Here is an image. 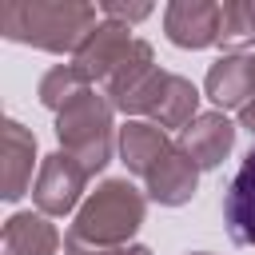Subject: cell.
Segmentation results:
<instances>
[{
    "label": "cell",
    "instance_id": "cell-14",
    "mask_svg": "<svg viewBox=\"0 0 255 255\" xmlns=\"http://www.w3.org/2000/svg\"><path fill=\"white\" fill-rule=\"evenodd\" d=\"M60 231L40 211H16L0 231V255H56Z\"/></svg>",
    "mask_w": 255,
    "mask_h": 255
},
{
    "label": "cell",
    "instance_id": "cell-16",
    "mask_svg": "<svg viewBox=\"0 0 255 255\" xmlns=\"http://www.w3.org/2000/svg\"><path fill=\"white\" fill-rule=\"evenodd\" d=\"M84 92H92V80H88V72H84L80 64H56V68H48L44 80H40V104L52 108L56 116H60L72 100H80Z\"/></svg>",
    "mask_w": 255,
    "mask_h": 255
},
{
    "label": "cell",
    "instance_id": "cell-2",
    "mask_svg": "<svg viewBox=\"0 0 255 255\" xmlns=\"http://www.w3.org/2000/svg\"><path fill=\"white\" fill-rule=\"evenodd\" d=\"M96 4L84 0H4L0 32L40 52H80L96 28Z\"/></svg>",
    "mask_w": 255,
    "mask_h": 255
},
{
    "label": "cell",
    "instance_id": "cell-11",
    "mask_svg": "<svg viewBox=\"0 0 255 255\" xmlns=\"http://www.w3.org/2000/svg\"><path fill=\"white\" fill-rule=\"evenodd\" d=\"M195 187H199V167L179 143L147 171V199H155L159 207H183L195 195Z\"/></svg>",
    "mask_w": 255,
    "mask_h": 255
},
{
    "label": "cell",
    "instance_id": "cell-7",
    "mask_svg": "<svg viewBox=\"0 0 255 255\" xmlns=\"http://www.w3.org/2000/svg\"><path fill=\"white\" fill-rule=\"evenodd\" d=\"M175 143L195 159L199 171H211V167H219V163L231 155V147H235V124H231L223 112H199V116L179 131Z\"/></svg>",
    "mask_w": 255,
    "mask_h": 255
},
{
    "label": "cell",
    "instance_id": "cell-4",
    "mask_svg": "<svg viewBox=\"0 0 255 255\" xmlns=\"http://www.w3.org/2000/svg\"><path fill=\"white\" fill-rule=\"evenodd\" d=\"M199 92H195V84L191 80H183V76H175V72H163V68H155V76L120 108V112H128V116H147V124H155V128H187L199 112Z\"/></svg>",
    "mask_w": 255,
    "mask_h": 255
},
{
    "label": "cell",
    "instance_id": "cell-13",
    "mask_svg": "<svg viewBox=\"0 0 255 255\" xmlns=\"http://www.w3.org/2000/svg\"><path fill=\"white\" fill-rule=\"evenodd\" d=\"M171 147H175V143L167 139V131L155 128V124H147V120H128V124L120 128V159H124V167H128L131 175H143V179H147V171H151Z\"/></svg>",
    "mask_w": 255,
    "mask_h": 255
},
{
    "label": "cell",
    "instance_id": "cell-18",
    "mask_svg": "<svg viewBox=\"0 0 255 255\" xmlns=\"http://www.w3.org/2000/svg\"><path fill=\"white\" fill-rule=\"evenodd\" d=\"M100 12L108 16V20H120V24H139V20H147L151 16V4H116V0H108V4H100Z\"/></svg>",
    "mask_w": 255,
    "mask_h": 255
},
{
    "label": "cell",
    "instance_id": "cell-19",
    "mask_svg": "<svg viewBox=\"0 0 255 255\" xmlns=\"http://www.w3.org/2000/svg\"><path fill=\"white\" fill-rule=\"evenodd\" d=\"M239 128H247V131L255 135V100H251V104H247V108L239 112Z\"/></svg>",
    "mask_w": 255,
    "mask_h": 255
},
{
    "label": "cell",
    "instance_id": "cell-9",
    "mask_svg": "<svg viewBox=\"0 0 255 255\" xmlns=\"http://www.w3.org/2000/svg\"><path fill=\"white\" fill-rule=\"evenodd\" d=\"M163 32L175 48H207L219 44V4L211 0H175L163 12Z\"/></svg>",
    "mask_w": 255,
    "mask_h": 255
},
{
    "label": "cell",
    "instance_id": "cell-1",
    "mask_svg": "<svg viewBox=\"0 0 255 255\" xmlns=\"http://www.w3.org/2000/svg\"><path fill=\"white\" fill-rule=\"evenodd\" d=\"M143 215H147V195L135 183L104 179L76 211L64 235V255H116L139 231Z\"/></svg>",
    "mask_w": 255,
    "mask_h": 255
},
{
    "label": "cell",
    "instance_id": "cell-21",
    "mask_svg": "<svg viewBox=\"0 0 255 255\" xmlns=\"http://www.w3.org/2000/svg\"><path fill=\"white\" fill-rule=\"evenodd\" d=\"M191 255H211V251H191Z\"/></svg>",
    "mask_w": 255,
    "mask_h": 255
},
{
    "label": "cell",
    "instance_id": "cell-15",
    "mask_svg": "<svg viewBox=\"0 0 255 255\" xmlns=\"http://www.w3.org/2000/svg\"><path fill=\"white\" fill-rule=\"evenodd\" d=\"M155 68H159V64H155L151 44H147V40H135V44H131V52L124 56V64H120V68H116V72L100 84L104 100L120 112V108H124V104H128V100H131V96H135V92H139V88L155 76Z\"/></svg>",
    "mask_w": 255,
    "mask_h": 255
},
{
    "label": "cell",
    "instance_id": "cell-6",
    "mask_svg": "<svg viewBox=\"0 0 255 255\" xmlns=\"http://www.w3.org/2000/svg\"><path fill=\"white\" fill-rule=\"evenodd\" d=\"M203 92H207V100L215 104V112H227V108L243 112V108L255 100V56H243V52L219 56V60L207 68Z\"/></svg>",
    "mask_w": 255,
    "mask_h": 255
},
{
    "label": "cell",
    "instance_id": "cell-10",
    "mask_svg": "<svg viewBox=\"0 0 255 255\" xmlns=\"http://www.w3.org/2000/svg\"><path fill=\"white\" fill-rule=\"evenodd\" d=\"M131 28L128 24H120V20H100L96 28H92V36L84 40V48L76 52V64L88 72V80L92 84H104L120 64H124V56L131 52Z\"/></svg>",
    "mask_w": 255,
    "mask_h": 255
},
{
    "label": "cell",
    "instance_id": "cell-17",
    "mask_svg": "<svg viewBox=\"0 0 255 255\" xmlns=\"http://www.w3.org/2000/svg\"><path fill=\"white\" fill-rule=\"evenodd\" d=\"M219 44L227 52H243L255 44V0H223L219 4Z\"/></svg>",
    "mask_w": 255,
    "mask_h": 255
},
{
    "label": "cell",
    "instance_id": "cell-12",
    "mask_svg": "<svg viewBox=\"0 0 255 255\" xmlns=\"http://www.w3.org/2000/svg\"><path fill=\"white\" fill-rule=\"evenodd\" d=\"M223 223H227V235H231L239 247H255V147L243 155L239 171H235L231 183H227Z\"/></svg>",
    "mask_w": 255,
    "mask_h": 255
},
{
    "label": "cell",
    "instance_id": "cell-20",
    "mask_svg": "<svg viewBox=\"0 0 255 255\" xmlns=\"http://www.w3.org/2000/svg\"><path fill=\"white\" fill-rule=\"evenodd\" d=\"M116 255H151V247H143V243H128V247H120Z\"/></svg>",
    "mask_w": 255,
    "mask_h": 255
},
{
    "label": "cell",
    "instance_id": "cell-8",
    "mask_svg": "<svg viewBox=\"0 0 255 255\" xmlns=\"http://www.w3.org/2000/svg\"><path fill=\"white\" fill-rule=\"evenodd\" d=\"M0 195L8 203H16L32 183V167H36V135L20 124V120H4L0 131Z\"/></svg>",
    "mask_w": 255,
    "mask_h": 255
},
{
    "label": "cell",
    "instance_id": "cell-5",
    "mask_svg": "<svg viewBox=\"0 0 255 255\" xmlns=\"http://www.w3.org/2000/svg\"><path fill=\"white\" fill-rule=\"evenodd\" d=\"M88 179L92 175L84 171V163L76 155H68V151L44 155L40 159V171H36V187H32V199H36L40 215H68L80 203Z\"/></svg>",
    "mask_w": 255,
    "mask_h": 255
},
{
    "label": "cell",
    "instance_id": "cell-3",
    "mask_svg": "<svg viewBox=\"0 0 255 255\" xmlns=\"http://www.w3.org/2000/svg\"><path fill=\"white\" fill-rule=\"evenodd\" d=\"M112 104L104 100V92H84L80 100H72L60 116H56V139H60V151L76 155L84 163L88 175L104 171L112 163V151L120 143L116 135V124H112Z\"/></svg>",
    "mask_w": 255,
    "mask_h": 255
}]
</instances>
